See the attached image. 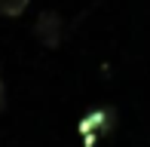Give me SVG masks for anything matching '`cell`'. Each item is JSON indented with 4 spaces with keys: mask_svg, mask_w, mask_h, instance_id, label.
<instances>
[{
    "mask_svg": "<svg viewBox=\"0 0 150 147\" xmlns=\"http://www.w3.org/2000/svg\"><path fill=\"white\" fill-rule=\"evenodd\" d=\"M113 129H117V110L113 107H95L86 117H80V123H77V132H80L86 147H95L101 138L110 135Z\"/></svg>",
    "mask_w": 150,
    "mask_h": 147,
    "instance_id": "cell-1",
    "label": "cell"
},
{
    "mask_svg": "<svg viewBox=\"0 0 150 147\" xmlns=\"http://www.w3.org/2000/svg\"><path fill=\"white\" fill-rule=\"evenodd\" d=\"M6 110V83L0 80V113Z\"/></svg>",
    "mask_w": 150,
    "mask_h": 147,
    "instance_id": "cell-4",
    "label": "cell"
},
{
    "mask_svg": "<svg viewBox=\"0 0 150 147\" xmlns=\"http://www.w3.org/2000/svg\"><path fill=\"white\" fill-rule=\"evenodd\" d=\"M34 37L46 49H58L61 40H64V18L55 9H43L37 16V22H34Z\"/></svg>",
    "mask_w": 150,
    "mask_h": 147,
    "instance_id": "cell-2",
    "label": "cell"
},
{
    "mask_svg": "<svg viewBox=\"0 0 150 147\" xmlns=\"http://www.w3.org/2000/svg\"><path fill=\"white\" fill-rule=\"evenodd\" d=\"M28 3L31 0H0V16L3 18H16V16H22V12L28 9Z\"/></svg>",
    "mask_w": 150,
    "mask_h": 147,
    "instance_id": "cell-3",
    "label": "cell"
}]
</instances>
